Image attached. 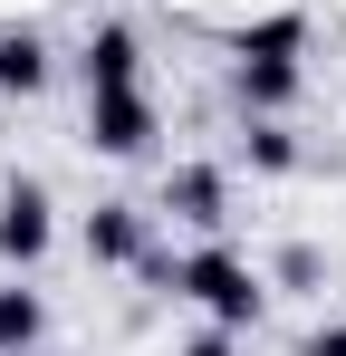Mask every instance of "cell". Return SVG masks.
Returning a JSON list of instances; mask_svg holds the SVG:
<instances>
[{"mask_svg":"<svg viewBox=\"0 0 346 356\" xmlns=\"http://www.w3.org/2000/svg\"><path fill=\"white\" fill-rule=\"evenodd\" d=\"M164 212L183 222V232L212 241V232L231 222V183H222V164H173V174H164Z\"/></svg>","mask_w":346,"mask_h":356,"instance_id":"obj_4","label":"cell"},{"mask_svg":"<svg viewBox=\"0 0 346 356\" xmlns=\"http://www.w3.org/2000/svg\"><path fill=\"white\" fill-rule=\"evenodd\" d=\"M173 298H192L212 327H231V337H240V327H260L270 280H260L231 241H202V250H183V260H173Z\"/></svg>","mask_w":346,"mask_h":356,"instance_id":"obj_1","label":"cell"},{"mask_svg":"<svg viewBox=\"0 0 346 356\" xmlns=\"http://www.w3.org/2000/svg\"><path fill=\"white\" fill-rule=\"evenodd\" d=\"M49 241H58L49 183H39V174H10V183H0V260H10V270H39Z\"/></svg>","mask_w":346,"mask_h":356,"instance_id":"obj_3","label":"cell"},{"mask_svg":"<svg viewBox=\"0 0 346 356\" xmlns=\"http://www.w3.org/2000/svg\"><path fill=\"white\" fill-rule=\"evenodd\" d=\"M183 356H240V337L231 327H202V337H183Z\"/></svg>","mask_w":346,"mask_h":356,"instance_id":"obj_13","label":"cell"},{"mask_svg":"<svg viewBox=\"0 0 346 356\" xmlns=\"http://www.w3.org/2000/svg\"><path fill=\"white\" fill-rule=\"evenodd\" d=\"M279 280H288V289H318V250H308V241L279 250Z\"/></svg>","mask_w":346,"mask_h":356,"instance_id":"obj_12","label":"cell"},{"mask_svg":"<svg viewBox=\"0 0 346 356\" xmlns=\"http://www.w3.org/2000/svg\"><path fill=\"white\" fill-rule=\"evenodd\" d=\"M49 337V298L39 289H0V356H29Z\"/></svg>","mask_w":346,"mask_h":356,"instance_id":"obj_10","label":"cell"},{"mask_svg":"<svg viewBox=\"0 0 346 356\" xmlns=\"http://www.w3.org/2000/svg\"><path fill=\"white\" fill-rule=\"evenodd\" d=\"M145 250H154V222H145L135 202H97V212H87V260H97V270H135Z\"/></svg>","mask_w":346,"mask_h":356,"instance_id":"obj_7","label":"cell"},{"mask_svg":"<svg viewBox=\"0 0 346 356\" xmlns=\"http://www.w3.org/2000/svg\"><path fill=\"white\" fill-rule=\"evenodd\" d=\"M154 135H164V116H154V97H145V87H87V145H97L106 164L154 154Z\"/></svg>","mask_w":346,"mask_h":356,"instance_id":"obj_2","label":"cell"},{"mask_svg":"<svg viewBox=\"0 0 346 356\" xmlns=\"http://www.w3.org/2000/svg\"><path fill=\"white\" fill-rule=\"evenodd\" d=\"M298 87H308L298 58H231V97H240V116H288Z\"/></svg>","mask_w":346,"mask_h":356,"instance_id":"obj_5","label":"cell"},{"mask_svg":"<svg viewBox=\"0 0 346 356\" xmlns=\"http://www.w3.org/2000/svg\"><path fill=\"white\" fill-rule=\"evenodd\" d=\"M77 77H87V87H145V39H135L125 19H97L87 49H77Z\"/></svg>","mask_w":346,"mask_h":356,"instance_id":"obj_6","label":"cell"},{"mask_svg":"<svg viewBox=\"0 0 346 356\" xmlns=\"http://www.w3.org/2000/svg\"><path fill=\"white\" fill-rule=\"evenodd\" d=\"M308 49V19L298 10H270V19H240L231 29V58H298Z\"/></svg>","mask_w":346,"mask_h":356,"instance_id":"obj_9","label":"cell"},{"mask_svg":"<svg viewBox=\"0 0 346 356\" xmlns=\"http://www.w3.org/2000/svg\"><path fill=\"white\" fill-rule=\"evenodd\" d=\"M49 39H39V29H0V97H39V87H49Z\"/></svg>","mask_w":346,"mask_h":356,"instance_id":"obj_8","label":"cell"},{"mask_svg":"<svg viewBox=\"0 0 346 356\" xmlns=\"http://www.w3.org/2000/svg\"><path fill=\"white\" fill-rule=\"evenodd\" d=\"M298 356H346V318H327V327H318V337H308Z\"/></svg>","mask_w":346,"mask_h":356,"instance_id":"obj_14","label":"cell"},{"mask_svg":"<svg viewBox=\"0 0 346 356\" xmlns=\"http://www.w3.org/2000/svg\"><path fill=\"white\" fill-rule=\"evenodd\" d=\"M240 164H250V174H298V135H288L279 116H250L240 125Z\"/></svg>","mask_w":346,"mask_h":356,"instance_id":"obj_11","label":"cell"}]
</instances>
